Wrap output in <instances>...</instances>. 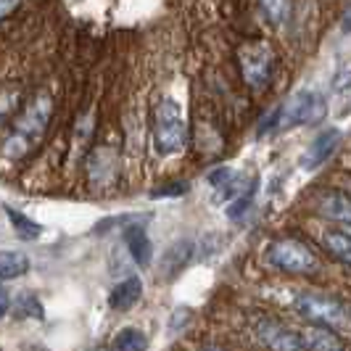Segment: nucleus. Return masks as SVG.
<instances>
[{"instance_id":"obj_12","label":"nucleus","mask_w":351,"mask_h":351,"mask_svg":"<svg viewBox=\"0 0 351 351\" xmlns=\"http://www.w3.org/2000/svg\"><path fill=\"white\" fill-rule=\"evenodd\" d=\"M143 296V280L138 275H130V278H124L114 285V291L108 293V306L114 309V312H127V309H132Z\"/></svg>"},{"instance_id":"obj_31","label":"nucleus","mask_w":351,"mask_h":351,"mask_svg":"<svg viewBox=\"0 0 351 351\" xmlns=\"http://www.w3.org/2000/svg\"><path fill=\"white\" fill-rule=\"evenodd\" d=\"M90 351H106V349H90Z\"/></svg>"},{"instance_id":"obj_11","label":"nucleus","mask_w":351,"mask_h":351,"mask_svg":"<svg viewBox=\"0 0 351 351\" xmlns=\"http://www.w3.org/2000/svg\"><path fill=\"white\" fill-rule=\"evenodd\" d=\"M88 172L95 185H108L117 177V154H114V148H108V145L95 148L88 158Z\"/></svg>"},{"instance_id":"obj_29","label":"nucleus","mask_w":351,"mask_h":351,"mask_svg":"<svg viewBox=\"0 0 351 351\" xmlns=\"http://www.w3.org/2000/svg\"><path fill=\"white\" fill-rule=\"evenodd\" d=\"M201 351H225V349H219V346H211V343H209V346H204Z\"/></svg>"},{"instance_id":"obj_5","label":"nucleus","mask_w":351,"mask_h":351,"mask_svg":"<svg viewBox=\"0 0 351 351\" xmlns=\"http://www.w3.org/2000/svg\"><path fill=\"white\" fill-rule=\"evenodd\" d=\"M267 262L282 269V272H291V275H312L319 267V262L309 251V246H304L293 238L272 241L269 248H267Z\"/></svg>"},{"instance_id":"obj_9","label":"nucleus","mask_w":351,"mask_h":351,"mask_svg":"<svg viewBox=\"0 0 351 351\" xmlns=\"http://www.w3.org/2000/svg\"><path fill=\"white\" fill-rule=\"evenodd\" d=\"M338 145H341V130H335V127L322 130L315 141L309 143V148L304 151V156H301V169H306V172L319 169L328 158L333 156Z\"/></svg>"},{"instance_id":"obj_1","label":"nucleus","mask_w":351,"mask_h":351,"mask_svg":"<svg viewBox=\"0 0 351 351\" xmlns=\"http://www.w3.org/2000/svg\"><path fill=\"white\" fill-rule=\"evenodd\" d=\"M188 143V127L182 108L172 98H164L154 111V148L161 156H175Z\"/></svg>"},{"instance_id":"obj_6","label":"nucleus","mask_w":351,"mask_h":351,"mask_svg":"<svg viewBox=\"0 0 351 351\" xmlns=\"http://www.w3.org/2000/svg\"><path fill=\"white\" fill-rule=\"evenodd\" d=\"M217 251V238H180L177 243L164 251L161 256V275L164 278H175L177 272H182L188 264L201 262Z\"/></svg>"},{"instance_id":"obj_4","label":"nucleus","mask_w":351,"mask_h":351,"mask_svg":"<svg viewBox=\"0 0 351 351\" xmlns=\"http://www.w3.org/2000/svg\"><path fill=\"white\" fill-rule=\"evenodd\" d=\"M296 309L299 315H304L312 322H319V325H330V328H346L351 325V306L343 304V301L333 299V296H322V293H299L296 296Z\"/></svg>"},{"instance_id":"obj_27","label":"nucleus","mask_w":351,"mask_h":351,"mask_svg":"<svg viewBox=\"0 0 351 351\" xmlns=\"http://www.w3.org/2000/svg\"><path fill=\"white\" fill-rule=\"evenodd\" d=\"M19 5V0H0V19H5L14 8Z\"/></svg>"},{"instance_id":"obj_19","label":"nucleus","mask_w":351,"mask_h":351,"mask_svg":"<svg viewBox=\"0 0 351 351\" xmlns=\"http://www.w3.org/2000/svg\"><path fill=\"white\" fill-rule=\"evenodd\" d=\"M5 214L11 217V225H14V230L21 235V241H32V238H37V235L43 232V228H40L37 222H32L29 217H24V214L14 211L11 206H5Z\"/></svg>"},{"instance_id":"obj_3","label":"nucleus","mask_w":351,"mask_h":351,"mask_svg":"<svg viewBox=\"0 0 351 351\" xmlns=\"http://www.w3.org/2000/svg\"><path fill=\"white\" fill-rule=\"evenodd\" d=\"M238 64L248 88L264 90L275 69V51L267 40H248L238 51Z\"/></svg>"},{"instance_id":"obj_8","label":"nucleus","mask_w":351,"mask_h":351,"mask_svg":"<svg viewBox=\"0 0 351 351\" xmlns=\"http://www.w3.org/2000/svg\"><path fill=\"white\" fill-rule=\"evenodd\" d=\"M209 185L214 188V201L217 204H230V201H235L238 195L246 191L248 185L254 182L251 177L241 175V172H235L232 167H219V169H211L209 172Z\"/></svg>"},{"instance_id":"obj_22","label":"nucleus","mask_w":351,"mask_h":351,"mask_svg":"<svg viewBox=\"0 0 351 351\" xmlns=\"http://www.w3.org/2000/svg\"><path fill=\"white\" fill-rule=\"evenodd\" d=\"M330 93H333L338 101H346L351 95V66H343L338 69V74L333 77L330 82Z\"/></svg>"},{"instance_id":"obj_15","label":"nucleus","mask_w":351,"mask_h":351,"mask_svg":"<svg viewBox=\"0 0 351 351\" xmlns=\"http://www.w3.org/2000/svg\"><path fill=\"white\" fill-rule=\"evenodd\" d=\"M124 243H127L130 256L141 264V267H145V264L151 262V256H154V246H151L148 232H145V228H143L141 222H130V225L124 228Z\"/></svg>"},{"instance_id":"obj_24","label":"nucleus","mask_w":351,"mask_h":351,"mask_svg":"<svg viewBox=\"0 0 351 351\" xmlns=\"http://www.w3.org/2000/svg\"><path fill=\"white\" fill-rule=\"evenodd\" d=\"M29 312H32L35 317H43V306L37 304L35 296H27V299H24V309H19V317L29 315Z\"/></svg>"},{"instance_id":"obj_30","label":"nucleus","mask_w":351,"mask_h":351,"mask_svg":"<svg viewBox=\"0 0 351 351\" xmlns=\"http://www.w3.org/2000/svg\"><path fill=\"white\" fill-rule=\"evenodd\" d=\"M21 351H45L43 346H27V349H21Z\"/></svg>"},{"instance_id":"obj_7","label":"nucleus","mask_w":351,"mask_h":351,"mask_svg":"<svg viewBox=\"0 0 351 351\" xmlns=\"http://www.w3.org/2000/svg\"><path fill=\"white\" fill-rule=\"evenodd\" d=\"M51 111H53L51 98H48V95H37L35 101L24 108V114H21V119H19L16 130H14V135H16L19 141L27 143V145H29L32 141H37V138L45 132V127H48Z\"/></svg>"},{"instance_id":"obj_23","label":"nucleus","mask_w":351,"mask_h":351,"mask_svg":"<svg viewBox=\"0 0 351 351\" xmlns=\"http://www.w3.org/2000/svg\"><path fill=\"white\" fill-rule=\"evenodd\" d=\"M275 130H278V108H272L262 122H259V135H269V132H275Z\"/></svg>"},{"instance_id":"obj_10","label":"nucleus","mask_w":351,"mask_h":351,"mask_svg":"<svg viewBox=\"0 0 351 351\" xmlns=\"http://www.w3.org/2000/svg\"><path fill=\"white\" fill-rule=\"evenodd\" d=\"M256 333L272 351H304L301 335L282 328L278 322H272V319H259L256 322Z\"/></svg>"},{"instance_id":"obj_28","label":"nucleus","mask_w":351,"mask_h":351,"mask_svg":"<svg viewBox=\"0 0 351 351\" xmlns=\"http://www.w3.org/2000/svg\"><path fill=\"white\" fill-rule=\"evenodd\" d=\"M341 29H343L346 35H351V3H349V8H346V14H343V24H341Z\"/></svg>"},{"instance_id":"obj_26","label":"nucleus","mask_w":351,"mask_h":351,"mask_svg":"<svg viewBox=\"0 0 351 351\" xmlns=\"http://www.w3.org/2000/svg\"><path fill=\"white\" fill-rule=\"evenodd\" d=\"M8 306H11V299H8V291L0 285V319L5 317V312H8Z\"/></svg>"},{"instance_id":"obj_16","label":"nucleus","mask_w":351,"mask_h":351,"mask_svg":"<svg viewBox=\"0 0 351 351\" xmlns=\"http://www.w3.org/2000/svg\"><path fill=\"white\" fill-rule=\"evenodd\" d=\"M29 269V259L21 251H0V280L21 278Z\"/></svg>"},{"instance_id":"obj_17","label":"nucleus","mask_w":351,"mask_h":351,"mask_svg":"<svg viewBox=\"0 0 351 351\" xmlns=\"http://www.w3.org/2000/svg\"><path fill=\"white\" fill-rule=\"evenodd\" d=\"M322 246L328 248L333 256H338L343 264L351 267V232H343V230H330L322 235Z\"/></svg>"},{"instance_id":"obj_18","label":"nucleus","mask_w":351,"mask_h":351,"mask_svg":"<svg viewBox=\"0 0 351 351\" xmlns=\"http://www.w3.org/2000/svg\"><path fill=\"white\" fill-rule=\"evenodd\" d=\"M145 346H148V338L138 328H124L111 341V351H145Z\"/></svg>"},{"instance_id":"obj_2","label":"nucleus","mask_w":351,"mask_h":351,"mask_svg":"<svg viewBox=\"0 0 351 351\" xmlns=\"http://www.w3.org/2000/svg\"><path fill=\"white\" fill-rule=\"evenodd\" d=\"M328 111V101L319 90H299L293 93L282 106H278V130H293V127H306L317 124Z\"/></svg>"},{"instance_id":"obj_14","label":"nucleus","mask_w":351,"mask_h":351,"mask_svg":"<svg viewBox=\"0 0 351 351\" xmlns=\"http://www.w3.org/2000/svg\"><path fill=\"white\" fill-rule=\"evenodd\" d=\"M301 343L309 351H346L343 341L325 325H309L301 330Z\"/></svg>"},{"instance_id":"obj_25","label":"nucleus","mask_w":351,"mask_h":351,"mask_svg":"<svg viewBox=\"0 0 351 351\" xmlns=\"http://www.w3.org/2000/svg\"><path fill=\"white\" fill-rule=\"evenodd\" d=\"M188 191V185L185 182H180V185H167V188H161V191H156V198H164V195H182Z\"/></svg>"},{"instance_id":"obj_13","label":"nucleus","mask_w":351,"mask_h":351,"mask_svg":"<svg viewBox=\"0 0 351 351\" xmlns=\"http://www.w3.org/2000/svg\"><path fill=\"white\" fill-rule=\"evenodd\" d=\"M319 211L335 222L341 225L343 232H351V195L346 193H325L322 201H319Z\"/></svg>"},{"instance_id":"obj_21","label":"nucleus","mask_w":351,"mask_h":351,"mask_svg":"<svg viewBox=\"0 0 351 351\" xmlns=\"http://www.w3.org/2000/svg\"><path fill=\"white\" fill-rule=\"evenodd\" d=\"M256 188H259V182L254 180L251 185H248L243 193L238 195L235 201H230V206H228V214H230V219H241L243 214L248 211V206L254 204V195H256Z\"/></svg>"},{"instance_id":"obj_20","label":"nucleus","mask_w":351,"mask_h":351,"mask_svg":"<svg viewBox=\"0 0 351 351\" xmlns=\"http://www.w3.org/2000/svg\"><path fill=\"white\" fill-rule=\"evenodd\" d=\"M259 8L272 27H280L288 19V0H259Z\"/></svg>"}]
</instances>
